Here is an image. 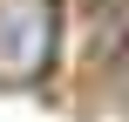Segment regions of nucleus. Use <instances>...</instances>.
<instances>
[{
  "label": "nucleus",
  "instance_id": "1",
  "mask_svg": "<svg viewBox=\"0 0 129 122\" xmlns=\"http://www.w3.org/2000/svg\"><path fill=\"white\" fill-rule=\"evenodd\" d=\"M61 14L54 0H0V88H27L54 61Z\"/></svg>",
  "mask_w": 129,
  "mask_h": 122
}]
</instances>
